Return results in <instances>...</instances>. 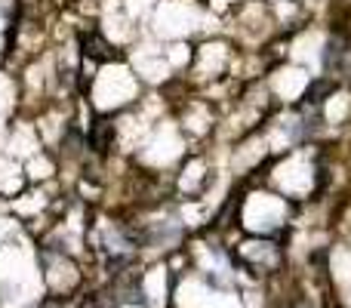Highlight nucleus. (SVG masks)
Masks as SVG:
<instances>
[{"label":"nucleus","instance_id":"nucleus-1","mask_svg":"<svg viewBox=\"0 0 351 308\" xmlns=\"http://www.w3.org/2000/svg\"><path fill=\"white\" fill-rule=\"evenodd\" d=\"M299 308H308V305H299Z\"/></svg>","mask_w":351,"mask_h":308}]
</instances>
